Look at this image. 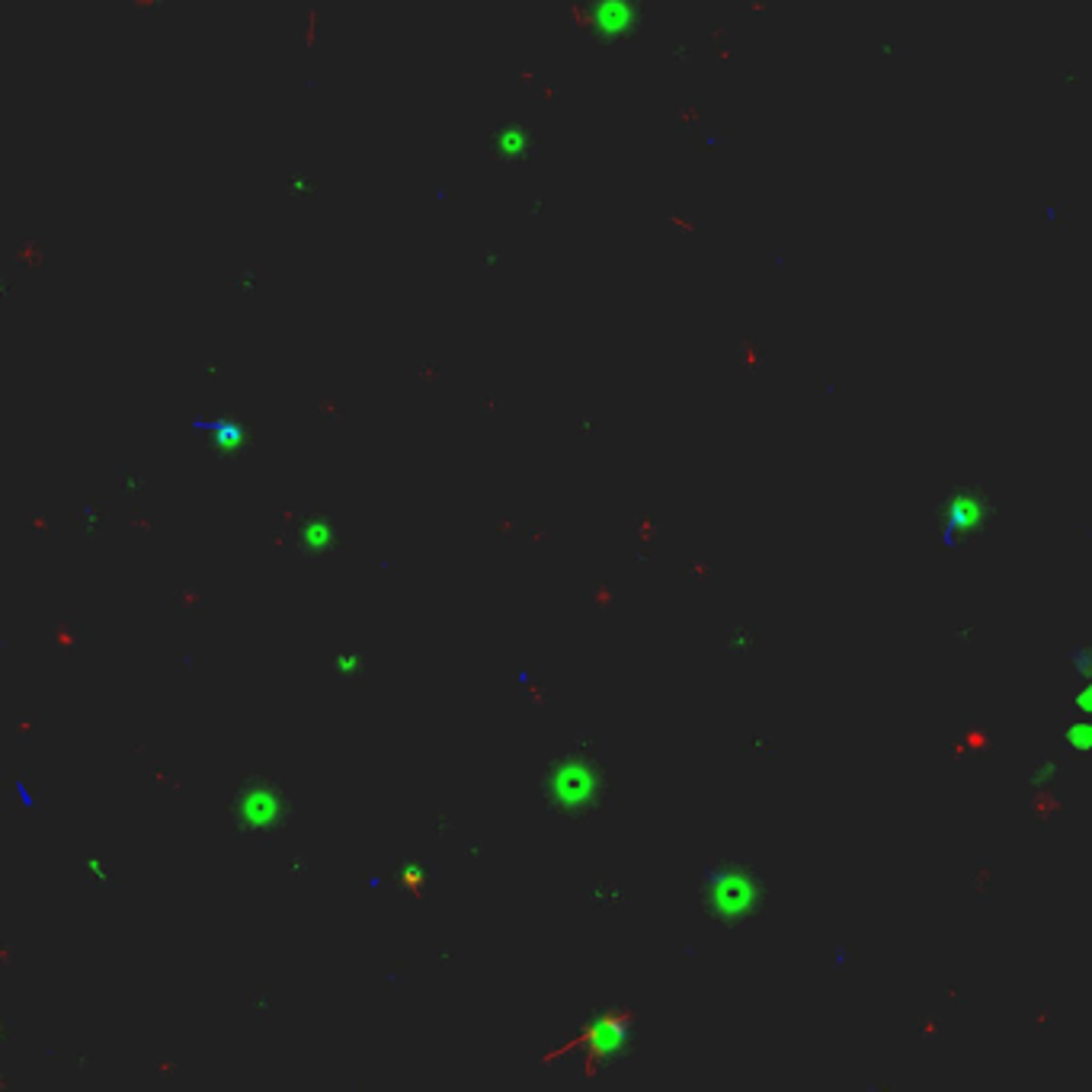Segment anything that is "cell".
Here are the masks:
<instances>
[{
  "label": "cell",
  "instance_id": "cell-1",
  "mask_svg": "<svg viewBox=\"0 0 1092 1092\" xmlns=\"http://www.w3.org/2000/svg\"><path fill=\"white\" fill-rule=\"evenodd\" d=\"M705 894H708L711 913L733 922V920L750 917V910L756 907V900H760V881H756L747 868L721 865L708 871Z\"/></svg>",
  "mask_w": 1092,
  "mask_h": 1092
}]
</instances>
